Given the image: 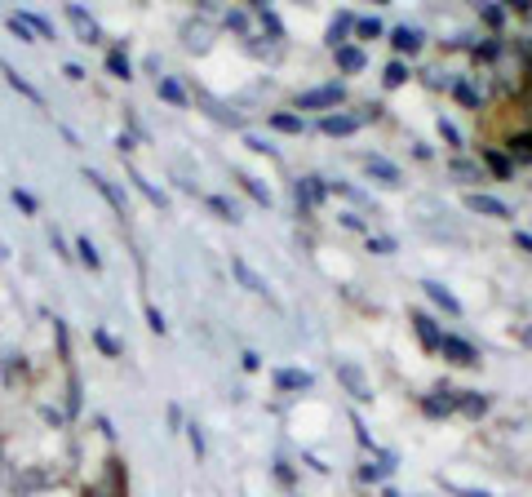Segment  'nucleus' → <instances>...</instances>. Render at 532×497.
I'll list each match as a JSON object with an SVG mask.
<instances>
[{
    "label": "nucleus",
    "instance_id": "f257e3e1",
    "mask_svg": "<svg viewBox=\"0 0 532 497\" xmlns=\"http://www.w3.org/2000/svg\"><path fill=\"white\" fill-rule=\"evenodd\" d=\"M333 373H337L342 391H346L355 404H372V382H369V373H364L360 360H333Z\"/></svg>",
    "mask_w": 532,
    "mask_h": 497
},
{
    "label": "nucleus",
    "instance_id": "f03ea898",
    "mask_svg": "<svg viewBox=\"0 0 532 497\" xmlns=\"http://www.w3.org/2000/svg\"><path fill=\"white\" fill-rule=\"evenodd\" d=\"M342 98H346V85H342V80H328V85H316V89L298 94V111H324V115H328Z\"/></svg>",
    "mask_w": 532,
    "mask_h": 497
},
{
    "label": "nucleus",
    "instance_id": "7ed1b4c3",
    "mask_svg": "<svg viewBox=\"0 0 532 497\" xmlns=\"http://www.w3.org/2000/svg\"><path fill=\"white\" fill-rule=\"evenodd\" d=\"M439 355H444L448 364H457V369H475L479 364V351L466 337H457V333H444V337H439Z\"/></svg>",
    "mask_w": 532,
    "mask_h": 497
},
{
    "label": "nucleus",
    "instance_id": "20e7f679",
    "mask_svg": "<svg viewBox=\"0 0 532 497\" xmlns=\"http://www.w3.org/2000/svg\"><path fill=\"white\" fill-rule=\"evenodd\" d=\"M466 209H471V214H479V218H497V222L515 218V209H510L506 200L488 196V191H466Z\"/></svg>",
    "mask_w": 532,
    "mask_h": 497
},
{
    "label": "nucleus",
    "instance_id": "39448f33",
    "mask_svg": "<svg viewBox=\"0 0 532 497\" xmlns=\"http://www.w3.org/2000/svg\"><path fill=\"white\" fill-rule=\"evenodd\" d=\"M293 196H298V209H302V214H311V209H319V205H324L328 182H324V178H316V173H307V178H298V182H293Z\"/></svg>",
    "mask_w": 532,
    "mask_h": 497
},
{
    "label": "nucleus",
    "instance_id": "423d86ee",
    "mask_svg": "<svg viewBox=\"0 0 532 497\" xmlns=\"http://www.w3.org/2000/svg\"><path fill=\"white\" fill-rule=\"evenodd\" d=\"M360 124H364V115H346V111H328V115L319 120V129H324L328 138H351Z\"/></svg>",
    "mask_w": 532,
    "mask_h": 497
},
{
    "label": "nucleus",
    "instance_id": "0eeeda50",
    "mask_svg": "<svg viewBox=\"0 0 532 497\" xmlns=\"http://www.w3.org/2000/svg\"><path fill=\"white\" fill-rule=\"evenodd\" d=\"M364 169H369L377 182H386V187H404V173L395 161H386V156H364Z\"/></svg>",
    "mask_w": 532,
    "mask_h": 497
},
{
    "label": "nucleus",
    "instance_id": "6e6552de",
    "mask_svg": "<svg viewBox=\"0 0 532 497\" xmlns=\"http://www.w3.org/2000/svg\"><path fill=\"white\" fill-rule=\"evenodd\" d=\"M422 413L426 418H448V413H457V391H435V395H426L422 400Z\"/></svg>",
    "mask_w": 532,
    "mask_h": 497
},
{
    "label": "nucleus",
    "instance_id": "1a4fd4ad",
    "mask_svg": "<svg viewBox=\"0 0 532 497\" xmlns=\"http://www.w3.org/2000/svg\"><path fill=\"white\" fill-rule=\"evenodd\" d=\"M408 320H413V333H417V342H422L426 351H439V337H444V329H439L426 311H413Z\"/></svg>",
    "mask_w": 532,
    "mask_h": 497
},
{
    "label": "nucleus",
    "instance_id": "9d476101",
    "mask_svg": "<svg viewBox=\"0 0 532 497\" xmlns=\"http://www.w3.org/2000/svg\"><path fill=\"white\" fill-rule=\"evenodd\" d=\"M231 272H235V280H240V284H244L249 293H258V298H271V284H266V280L258 276V272H253V267H249L244 258H231Z\"/></svg>",
    "mask_w": 532,
    "mask_h": 497
},
{
    "label": "nucleus",
    "instance_id": "9b49d317",
    "mask_svg": "<svg viewBox=\"0 0 532 497\" xmlns=\"http://www.w3.org/2000/svg\"><path fill=\"white\" fill-rule=\"evenodd\" d=\"M422 289H426V298H430L439 311H448V316H462V302H457V293H448L439 280H422Z\"/></svg>",
    "mask_w": 532,
    "mask_h": 497
},
{
    "label": "nucleus",
    "instance_id": "f8f14e48",
    "mask_svg": "<svg viewBox=\"0 0 532 497\" xmlns=\"http://www.w3.org/2000/svg\"><path fill=\"white\" fill-rule=\"evenodd\" d=\"M390 45H395V50H399V54H417V50H422L426 45V36H422V27H395V32H390Z\"/></svg>",
    "mask_w": 532,
    "mask_h": 497
},
{
    "label": "nucleus",
    "instance_id": "ddd939ff",
    "mask_svg": "<svg viewBox=\"0 0 532 497\" xmlns=\"http://www.w3.org/2000/svg\"><path fill=\"white\" fill-rule=\"evenodd\" d=\"M351 32H355V14H351V9H342V14H337V18L328 23V45H333V50L351 45V41H346Z\"/></svg>",
    "mask_w": 532,
    "mask_h": 497
},
{
    "label": "nucleus",
    "instance_id": "4468645a",
    "mask_svg": "<svg viewBox=\"0 0 532 497\" xmlns=\"http://www.w3.org/2000/svg\"><path fill=\"white\" fill-rule=\"evenodd\" d=\"M457 409H462L466 418H483V413L492 409V400L479 395V391H457Z\"/></svg>",
    "mask_w": 532,
    "mask_h": 497
},
{
    "label": "nucleus",
    "instance_id": "2eb2a0df",
    "mask_svg": "<svg viewBox=\"0 0 532 497\" xmlns=\"http://www.w3.org/2000/svg\"><path fill=\"white\" fill-rule=\"evenodd\" d=\"M333 58H337V67H342L346 76H355V71H364V62H369V58H364V50H360V45H342V50H333Z\"/></svg>",
    "mask_w": 532,
    "mask_h": 497
},
{
    "label": "nucleus",
    "instance_id": "dca6fc26",
    "mask_svg": "<svg viewBox=\"0 0 532 497\" xmlns=\"http://www.w3.org/2000/svg\"><path fill=\"white\" fill-rule=\"evenodd\" d=\"M271 129H280V133H307V120L302 115H293V111H271Z\"/></svg>",
    "mask_w": 532,
    "mask_h": 497
},
{
    "label": "nucleus",
    "instance_id": "f3484780",
    "mask_svg": "<svg viewBox=\"0 0 532 497\" xmlns=\"http://www.w3.org/2000/svg\"><path fill=\"white\" fill-rule=\"evenodd\" d=\"M253 18L262 23V32H271V41H284V23H280V14L271 5H253Z\"/></svg>",
    "mask_w": 532,
    "mask_h": 497
},
{
    "label": "nucleus",
    "instance_id": "a211bd4d",
    "mask_svg": "<svg viewBox=\"0 0 532 497\" xmlns=\"http://www.w3.org/2000/svg\"><path fill=\"white\" fill-rule=\"evenodd\" d=\"M275 387L280 391H307L311 387V373H307V369H280V373H275Z\"/></svg>",
    "mask_w": 532,
    "mask_h": 497
},
{
    "label": "nucleus",
    "instance_id": "6ab92c4d",
    "mask_svg": "<svg viewBox=\"0 0 532 497\" xmlns=\"http://www.w3.org/2000/svg\"><path fill=\"white\" fill-rule=\"evenodd\" d=\"M67 18L76 23V32H80L85 41H98V23H94V18H89V14H85L80 5H67Z\"/></svg>",
    "mask_w": 532,
    "mask_h": 497
},
{
    "label": "nucleus",
    "instance_id": "aec40b11",
    "mask_svg": "<svg viewBox=\"0 0 532 497\" xmlns=\"http://www.w3.org/2000/svg\"><path fill=\"white\" fill-rule=\"evenodd\" d=\"M483 165L492 169L497 178H510V173H515V161H510L506 152H497V147H483Z\"/></svg>",
    "mask_w": 532,
    "mask_h": 497
},
{
    "label": "nucleus",
    "instance_id": "412c9836",
    "mask_svg": "<svg viewBox=\"0 0 532 497\" xmlns=\"http://www.w3.org/2000/svg\"><path fill=\"white\" fill-rule=\"evenodd\" d=\"M182 36H187V50H196V54L209 50V27H205V23H187Z\"/></svg>",
    "mask_w": 532,
    "mask_h": 497
},
{
    "label": "nucleus",
    "instance_id": "4be33fe9",
    "mask_svg": "<svg viewBox=\"0 0 532 497\" xmlns=\"http://www.w3.org/2000/svg\"><path fill=\"white\" fill-rule=\"evenodd\" d=\"M235 178H240V187H244L258 205H271V187H266L262 178H253V173H235Z\"/></svg>",
    "mask_w": 532,
    "mask_h": 497
},
{
    "label": "nucleus",
    "instance_id": "5701e85b",
    "mask_svg": "<svg viewBox=\"0 0 532 497\" xmlns=\"http://www.w3.org/2000/svg\"><path fill=\"white\" fill-rule=\"evenodd\" d=\"M453 98H457L462 107H471V111H479V103H483V98H479V89L471 85V80H453Z\"/></svg>",
    "mask_w": 532,
    "mask_h": 497
},
{
    "label": "nucleus",
    "instance_id": "b1692460",
    "mask_svg": "<svg viewBox=\"0 0 532 497\" xmlns=\"http://www.w3.org/2000/svg\"><path fill=\"white\" fill-rule=\"evenodd\" d=\"M89 182H94V187H98V191H103L106 200H111V209H115V214H124V196H120V191H115V187H111V182H106L103 173H89Z\"/></svg>",
    "mask_w": 532,
    "mask_h": 497
},
{
    "label": "nucleus",
    "instance_id": "393cba45",
    "mask_svg": "<svg viewBox=\"0 0 532 497\" xmlns=\"http://www.w3.org/2000/svg\"><path fill=\"white\" fill-rule=\"evenodd\" d=\"M381 80H386V89H399L404 80H408V62H386V71H381Z\"/></svg>",
    "mask_w": 532,
    "mask_h": 497
},
{
    "label": "nucleus",
    "instance_id": "a878e982",
    "mask_svg": "<svg viewBox=\"0 0 532 497\" xmlns=\"http://www.w3.org/2000/svg\"><path fill=\"white\" fill-rule=\"evenodd\" d=\"M448 173H453L457 182H466V187L483 182V178H479V165H471V161H453V165H448Z\"/></svg>",
    "mask_w": 532,
    "mask_h": 497
},
{
    "label": "nucleus",
    "instance_id": "bb28decb",
    "mask_svg": "<svg viewBox=\"0 0 532 497\" xmlns=\"http://www.w3.org/2000/svg\"><path fill=\"white\" fill-rule=\"evenodd\" d=\"M160 98H164V103H173V107H182V103H187V94H182V85H178V80H169V76H160Z\"/></svg>",
    "mask_w": 532,
    "mask_h": 497
},
{
    "label": "nucleus",
    "instance_id": "cd10ccee",
    "mask_svg": "<svg viewBox=\"0 0 532 497\" xmlns=\"http://www.w3.org/2000/svg\"><path fill=\"white\" fill-rule=\"evenodd\" d=\"M209 209H213V214H217L222 222H240V209H235V205H231L226 196H209Z\"/></svg>",
    "mask_w": 532,
    "mask_h": 497
},
{
    "label": "nucleus",
    "instance_id": "c85d7f7f",
    "mask_svg": "<svg viewBox=\"0 0 532 497\" xmlns=\"http://www.w3.org/2000/svg\"><path fill=\"white\" fill-rule=\"evenodd\" d=\"M479 18L497 32V27H506V5H479Z\"/></svg>",
    "mask_w": 532,
    "mask_h": 497
},
{
    "label": "nucleus",
    "instance_id": "c756f323",
    "mask_svg": "<svg viewBox=\"0 0 532 497\" xmlns=\"http://www.w3.org/2000/svg\"><path fill=\"white\" fill-rule=\"evenodd\" d=\"M386 475H390V457H377V462H369V466H364V471H360V480H386Z\"/></svg>",
    "mask_w": 532,
    "mask_h": 497
},
{
    "label": "nucleus",
    "instance_id": "7c9ffc66",
    "mask_svg": "<svg viewBox=\"0 0 532 497\" xmlns=\"http://www.w3.org/2000/svg\"><path fill=\"white\" fill-rule=\"evenodd\" d=\"M106 71L120 76V80H129V58L120 54V50H111V54H106Z\"/></svg>",
    "mask_w": 532,
    "mask_h": 497
},
{
    "label": "nucleus",
    "instance_id": "2f4dec72",
    "mask_svg": "<svg viewBox=\"0 0 532 497\" xmlns=\"http://www.w3.org/2000/svg\"><path fill=\"white\" fill-rule=\"evenodd\" d=\"M76 253H80V262H85L89 272H98V267H103V258H98V249H94L89 240H80V244H76Z\"/></svg>",
    "mask_w": 532,
    "mask_h": 497
},
{
    "label": "nucleus",
    "instance_id": "473e14b6",
    "mask_svg": "<svg viewBox=\"0 0 532 497\" xmlns=\"http://www.w3.org/2000/svg\"><path fill=\"white\" fill-rule=\"evenodd\" d=\"M355 32H360L364 41H377L386 27H381V18H355Z\"/></svg>",
    "mask_w": 532,
    "mask_h": 497
},
{
    "label": "nucleus",
    "instance_id": "72a5a7b5",
    "mask_svg": "<svg viewBox=\"0 0 532 497\" xmlns=\"http://www.w3.org/2000/svg\"><path fill=\"white\" fill-rule=\"evenodd\" d=\"M222 23H226L231 32H240V36L249 32V14H244V9H226V18H222Z\"/></svg>",
    "mask_w": 532,
    "mask_h": 497
},
{
    "label": "nucleus",
    "instance_id": "f704fd0d",
    "mask_svg": "<svg viewBox=\"0 0 532 497\" xmlns=\"http://www.w3.org/2000/svg\"><path fill=\"white\" fill-rule=\"evenodd\" d=\"M439 138H444L448 147H462V129H457L453 120H444V115H439Z\"/></svg>",
    "mask_w": 532,
    "mask_h": 497
},
{
    "label": "nucleus",
    "instance_id": "c9c22d12",
    "mask_svg": "<svg viewBox=\"0 0 532 497\" xmlns=\"http://www.w3.org/2000/svg\"><path fill=\"white\" fill-rule=\"evenodd\" d=\"M5 76H9V85H14V89H18V94H27V98H32V103H41V94H36V89H32V85H27V80H23V76H18V71H9V67H5Z\"/></svg>",
    "mask_w": 532,
    "mask_h": 497
},
{
    "label": "nucleus",
    "instance_id": "e433bc0d",
    "mask_svg": "<svg viewBox=\"0 0 532 497\" xmlns=\"http://www.w3.org/2000/svg\"><path fill=\"white\" fill-rule=\"evenodd\" d=\"M510 156H519V161H532V133H519V138L510 143Z\"/></svg>",
    "mask_w": 532,
    "mask_h": 497
},
{
    "label": "nucleus",
    "instance_id": "4c0bfd02",
    "mask_svg": "<svg viewBox=\"0 0 532 497\" xmlns=\"http://www.w3.org/2000/svg\"><path fill=\"white\" fill-rule=\"evenodd\" d=\"M369 253H381V258L395 253V240L390 235H369Z\"/></svg>",
    "mask_w": 532,
    "mask_h": 497
},
{
    "label": "nucleus",
    "instance_id": "58836bf2",
    "mask_svg": "<svg viewBox=\"0 0 532 497\" xmlns=\"http://www.w3.org/2000/svg\"><path fill=\"white\" fill-rule=\"evenodd\" d=\"M475 50V58H483V62H492V58L501 54V41H483V45H471Z\"/></svg>",
    "mask_w": 532,
    "mask_h": 497
},
{
    "label": "nucleus",
    "instance_id": "ea45409f",
    "mask_svg": "<svg viewBox=\"0 0 532 497\" xmlns=\"http://www.w3.org/2000/svg\"><path fill=\"white\" fill-rule=\"evenodd\" d=\"M444 489H453V493H462V497H492V493H483V489H466V484H453V480H444Z\"/></svg>",
    "mask_w": 532,
    "mask_h": 497
},
{
    "label": "nucleus",
    "instance_id": "a19ab883",
    "mask_svg": "<svg viewBox=\"0 0 532 497\" xmlns=\"http://www.w3.org/2000/svg\"><path fill=\"white\" fill-rule=\"evenodd\" d=\"M244 143H249V147H253V152H262V156H275V147H266L262 138H258V133H249V138H244Z\"/></svg>",
    "mask_w": 532,
    "mask_h": 497
},
{
    "label": "nucleus",
    "instance_id": "79ce46f5",
    "mask_svg": "<svg viewBox=\"0 0 532 497\" xmlns=\"http://www.w3.org/2000/svg\"><path fill=\"white\" fill-rule=\"evenodd\" d=\"M342 226H346V231H364V218H360V214H342Z\"/></svg>",
    "mask_w": 532,
    "mask_h": 497
},
{
    "label": "nucleus",
    "instance_id": "37998d69",
    "mask_svg": "<svg viewBox=\"0 0 532 497\" xmlns=\"http://www.w3.org/2000/svg\"><path fill=\"white\" fill-rule=\"evenodd\" d=\"M515 244H519L524 253H532V231H515Z\"/></svg>",
    "mask_w": 532,
    "mask_h": 497
},
{
    "label": "nucleus",
    "instance_id": "c03bdc74",
    "mask_svg": "<svg viewBox=\"0 0 532 497\" xmlns=\"http://www.w3.org/2000/svg\"><path fill=\"white\" fill-rule=\"evenodd\" d=\"M147 320H151V329L156 333H164V316H160L156 307H147Z\"/></svg>",
    "mask_w": 532,
    "mask_h": 497
},
{
    "label": "nucleus",
    "instance_id": "a18cd8bd",
    "mask_svg": "<svg viewBox=\"0 0 532 497\" xmlns=\"http://www.w3.org/2000/svg\"><path fill=\"white\" fill-rule=\"evenodd\" d=\"M98 346H103L106 355H120V346H115V342H111V337H106V333H98Z\"/></svg>",
    "mask_w": 532,
    "mask_h": 497
},
{
    "label": "nucleus",
    "instance_id": "49530a36",
    "mask_svg": "<svg viewBox=\"0 0 532 497\" xmlns=\"http://www.w3.org/2000/svg\"><path fill=\"white\" fill-rule=\"evenodd\" d=\"M191 448H196V453H205V436H200V427H191Z\"/></svg>",
    "mask_w": 532,
    "mask_h": 497
},
{
    "label": "nucleus",
    "instance_id": "de8ad7c7",
    "mask_svg": "<svg viewBox=\"0 0 532 497\" xmlns=\"http://www.w3.org/2000/svg\"><path fill=\"white\" fill-rule=\"evenodd\" d=\"M381 497H399V493H395V489H386V493H381Z\"/></svg>",
    "mask_w": 532,
    "mask_h": 497
},
{
    "label": "nucleus",
    "instance_id": "09e8293b",
    "mask_svg": "<svg viewBox=\"0 0 532 497\" xmlns=\"http://www.w3.org/2000/svg\"><path fill=\"white\" fill-rule=\"evenodd\" d=\"M0 497H5V493H0Z\"/></svg>",
    "mask_w": 532,
    "mask_h": 497
}]
</instances>
